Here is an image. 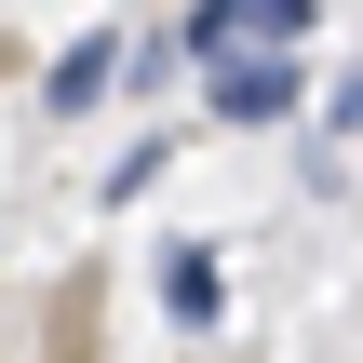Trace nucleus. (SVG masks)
Wrapping results in <instances>:
<instances>
[{"label":"nucleus","mask_w":363,"mask_h":363,"mask_svg":"<svg viewBox=\"0 0 363 363\" xmlns=\"http://www.w3.org/2000/svg\"><path fill=\"white\" fill-rule=\"evenodd\" d=\"M242 27H256V0H202L189 13V54H242Z\"/></svg>","instance_id":"obj_4"},{"label":"nucleus","mask_w":363,"mask_h":363,"mask_svg":"<svg viewBox=\"0 0 363 363\" xmlns=\"http://www.w3.org/2000/svg\"><path fill=\"white\" fill-rule=\"evenodd\" d=\"M256 27H310V0H256Z\"/></svg>","instance_id":"obj_5"},{"label":"nucleus","mask_w":363,"mask_h":363,"mask_svg":"<svg viewBox=\"0 0 363 363\" xmlns=\"http://www.w3.org/2000/svg\"><path fill=\"white\" fill-rule=\"evenodd\" d=\"M216 296H229V283H216V256H202V242H175V256H162V310H175V323H216Z\"/></svg>","instance_id":"obj_2"},{"label":"nucleus","mask_w":363,"mask_h":363,"mask_svg":"<svg viewBox=\"0 0 363 363\" xmlns=\"http://www.w3.org/2000/svg\"><path fill=\"white\" fill-rule=\"evenodd\" d=\"M283 108H296V67L283 54H229L216 67V121H283Z\"/></svg>","instance_id":"obj_1"},{"label":"nucleus","mask_w":363,"mask_h":363,"mask_svg":"<svg viewBox=\"0 0 363 363\" xmlns=\"http://www.w3.org/2000/svg\"><path fill=\"white\" fill-rule=\"evenodd\" d=\"M108 81H121V40H67V67H54L40 94H54V108H94Z\"/></svg>","instance_id":"obj_3"}]
</instances>
